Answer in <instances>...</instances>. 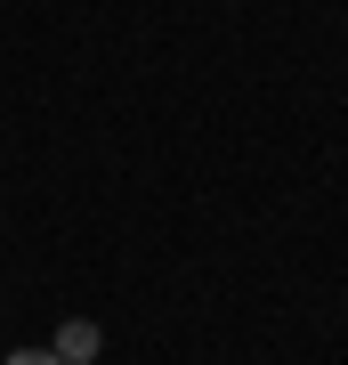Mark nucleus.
Listing matches in <instances>:
<instances>
[{
    "label": "nucleus",
    "mask_w": 348,
    "mask_h": 365,
    "mask_svg": "<svg viewBox=\"0 0 348 365\" xmlns=\"http://www.w3.org/2000/svg\"><path fill=\"white\" fill-rule=\"evenodd\" d=\"M0 365H57V357H49V349H9Z\"/></svg>",
    "instance_id": "f03ea898"
},
{
    "label": "nucleus",
    "mask_w": 348,
    "mask_h": 365,
    "mask_svg": "<svg viewBox=\"0 0 348 365\" xmlns=\"http://www.w3.org/2000/svg\"><path fill=\"white\" fill-rule=\"evenodd\" d=\"M49 357H57V365H97V357H105L97 317H65V325H57V341H49Z\"/></svg>",
    "instance_id": "f257e3e1"
}]
</instances>
